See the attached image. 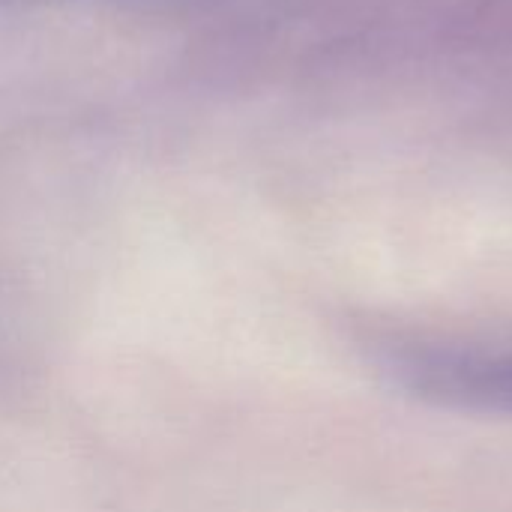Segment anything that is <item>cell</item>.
<instances>
[{
    "label": "cell",
    "mask_w": 512,
    "mask_h": 512,
    "mask_svg": "<svg viewBox=\"0 0 512 512\" xmlns=\"http://www.w3.org/2000/svg\"><path fill=\"white\" fill-rule=\"evenodd\" d=\"M414 384L447 399L512 408V363L474 357H423L408 369Z\"/></svg>",
    "instance_id": "1"
}]
</instances>
